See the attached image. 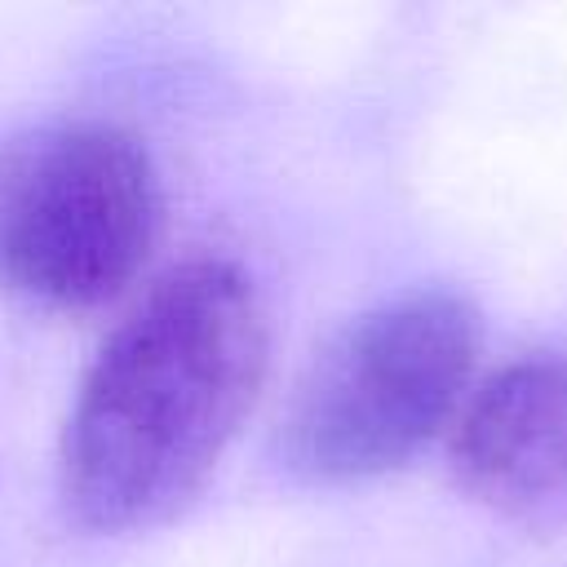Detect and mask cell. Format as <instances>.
<instances>
[{
	"instance_id": "6da1fadb",
	"label": "cell",
	"mask_w": 567,
	"mask_h": 567,
	"mask_svg": "<svg viewBox=\"0 0 567 567\" xmlns=\"http://www.w3.org/2000/svg\"><path fill=\"white\" fill-rule=\"evenodd\" d=\"M266 368L270 319L239 261L195 257L155 279L102 341L66 412V514L102 536L182 514L248 421Z\"/></svg>"
},
{
	"instance_id": "7a4b0ae2",
	"label": "cell",
	"mask_w": 567,
	"mask_h": 567,
	"mask_svg": "<svg viewBox=\"0 0 567 567\" xmlns=\"http://www.w3.org/2000/svg\"><path fill=\"white\" fill-rule=\"evenodd\" d=\"M478 310L452 288H412L350 319L297 377L279 461L315 487L403 470L452 430L478 359Z\"/></svg>"
},
{
	"instance_id": "277c9868",
	"label": "cell",
	"mask_w": 567,
	"mask_h": 567,
	"mask_svg": "<svg viewBox=\"0 0 567 567\" xmlns=\"http://www.w3.org/2000/svg\"><path fill=\"white\" fill-rule=\"evenodd\" d=\"M452 474L470 501L527 532L567 527V359L527 354L478 381L452 421Z\"/></svg>"
},
{
	"instance_id": "3957f363",
	"label": "cell",
	"mask_w": 567,
	"mask_h": 567,
	"mask_svg": "<svg viewBox=\"0 0 567 567\" xmlns=\"http://www.w3.org/2000/svg\"><path fill=\"white\" fill-rule=\"evenodd\" d=\"M164 230V186L137 133L53 120L0 142V288L44 310L115 301Z\"/></svg>"
}]
</instances>
